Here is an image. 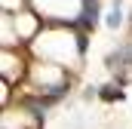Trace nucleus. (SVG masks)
<instances>
[{
  "instance_id": "f257e3e1",
  "label": "nucleus",
  "mask_w": 132,
  "mask_h": 129,
  "mask_svg": "<svg viewBox=\"0 0 132 129\" xmlns=\"http://www.w3.org/2000/svg\"><path fill=\"white\" fill-rule=\"evenodd\" d=\"M104 64H108V71H126L132 64V46H120V49H114V52H108V59H104Z\"/></svg>"
},
{
  "instance_id": "f03ea898",
  "label": "nucleus",
  "mask_w": 132,
  "mask_h": 129,
  "mask_svg": "<svg viewBox=\"0 0 132 129\" xmlns=\"http://www.w3.org/2000/svg\"><path fill=\"white\" fill-rule=\"evenodd\" d=\"M98 0H83V12H80V28H95L98 25Z\"/></svg>"
},
{
  "instance_id": "7ed1b4c3",
  "label": "nucleus",
  "mask_w": 132,
  "mask_h": 129,
  "mask_svg": "<svg viewBox=\"0 0 132 129\" xmlns=\"http://www.w3.org/2000/svg\"><path fill=\"white\" fill-rule=\"evenodd\" d=\"M104 25H108V28H120V25H123V12H120V3H114V6H111V12L104 15Z\"/></svg>"
},
{
  "instance_id": "20e7f679",
  "label": "nucleus",
  "mask_w": 132,
  "mask_h": 129,
  "mask_svg": "<svg viewBox=\"0 0 132 129\" xmlns=\"http://www.w3.org/2000/svg\"><path fill=\"white\" fill-rule=\"evenodd\" d=\"M98 95L104 98V101H114V98H123V89L111 83V86H101V92H98Z\"/></svg>"
},
{
  "instance_id": "39448f33",
  "label": "nucleus",
  "mask_w": 132,
  "mask_h": 129,
  "mask_svg": "<svg viewBox=\"0 0 132 129\" xmlns=\"http://www.w3.org/2000/svg\"><path fill=\"white\" fill-rule=\"evenodd\" d=\"M129 46H132V43H129Z\"/></svg>"
}]
</instances>
